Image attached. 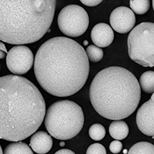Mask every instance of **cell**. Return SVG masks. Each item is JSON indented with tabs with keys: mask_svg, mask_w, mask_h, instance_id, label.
<instances>
[{
	"mask_svg": "<svg viewBox=\"0 0 154 154\" xmlns=\"http://www.w3.org/2000/svg\"><path fill=\"white\" fill-rule=\"evenodd\" d=\"M123 149V143L119 140H114L109 145V150L114 154H117L120 152Z\"/></svg>",
	"mask_w": 154,
	"mask_h": 154,
	"instance_id": "21",
	"label": "cell"
},
{
	"mask_svg": "<svg viewBox=\"0 0 154 154\" xmlns=\"http://www.w3.org/2000/svg\"><path fill=\"white\" fill-rule=\"evenodd\" d=\"M152 2V8H153V10H154V0Z\"/></svg>",
	"mask_w": 154,
	"mask_h": 154,
	"instance_id": "28",
	"label": "cell"
},
{
	"mask_svg": "<svg viewBox=\"0 0 154 154\" xmlns=\"http://www.w3.org/2000/svg\"><path fill=\"white\" fill-rule=\"evenodd\" d=\"M109 23L111 28L119 33H127L134 28L136 16L134 12L125 6L116 8L110 14Z\"/></svg>",
	"mask_w": 154,
	"mask_h": 154,
	"instance_id": "9",
	"label": "cell"
},
{
	"mask_svg": "<svg viewBox=\"0 0 154 154\" xmlns=\"http://www.w3.org/2000/svg\"><path fill=\"white\" fill-rule=\"evenodd\" d=\"M140 86L146 93H154V71H146L141 75Z\"/></svg>",
	"mask_w": 154,
	"mask_h": 154,
	"instance_id": "15",
	"label": "cell"
},
{
	"mask_svg": "<svg viewBox=\"0 0 154 154\" xmlns=\"http://www.w3.org/2000/svg\"><path fill=\"white\" fill-rule=\"evenodd\" d=\"M130 5L131 10L137 15H143L149 11L150 8V1L149 0H130Z\"/></svg>",
	"mask_w": 154,
	"mask_h": 154,
	"instance_id": "17",
	"label": "cell"
},
{
	"mask_svg": "<svg viewBox=\"0 0 154 154\" xmlns=\"http://www.w3.org/2000/svg\"><path fill=\"white\" fill-rule=\"evenodd\" d=\"M86 154H106V150L102 144L96 143L88 147Z\"/></svg>",
	"mask_w": 154,
	"mask_h": 154,
	"instance_id": "20",
	"label": "cell"
},
{
	"mask_svg": "<svg viewBox=\"0 0 154 154\" xmlns=\"http://www.w3.org/2000/svg\"><path fill=\"white\" fill-rule=\"evenodd\" d=\"M80 2L86 6L93 7V6H96V5L102 3L103 1L102 0H81Z\"/></svg>",
	"mask_w": 154,
	"mask_h": 154,
	"instance_id": "22",
	"label": "cell"
},
{
	"mask_svg": "<svg viewBox=\"0 0 154 154\" xmlns=\"http://www.w3.org/2000/svg\"><path fill=\"white\" fill-rule=\"evenodd\" d=\"M0 50L3 51L5 53H7V49L5 48V46L3 44V42L0 41Z\"/></svg>",
	"mask_w": 154,
	"mask_h": 154,
	"instance_id": "24",
	"label": "cell"
},
{
	"mask_svg": "<svg viewBox=\"0 0 154 154\" xmlns=\"http://www.w3.org/2000/svg\"><path fill=\"white\" fill-rule=\"evenodd\" d=\"M89 135L92 140L96 141L102 140L106 136L105 127L100 123H95L89 128Z\"/></svg>",
	"mask_w": 154,
	"mask_h": 154,
	"instance_id": "19",
	"label": "cell"
},
{
	"mask_svg": "<svg viewBox=\"0 0 154 154\" xmlns=\"http://www.w3.org/2000/svg\"><path fill=\"white\" fill-rule=\"evenodd\" d=\"M89 99L95 110L106 119L121 120L135 112L141 100V88L126 69L110 66L93 78Z\"/></svg>",
	"mask_w": 154,
	"mask_h": 154,
	"instance_id": "4",
	"label": "cell"
},
{
	"mask_svg": "<svg viewBox=\"0 0 154 154\" xmlns=\"http://www.w3.org/2000/svg\"><path fill=\"white\" fill-rule=\"evenodd\" d=\"M55 154H75L73 151H72L71 149H60V150H58L57 152H55Z\"/></svg>",
	"mask_w": 154,
	"mask_h": 154,
	"instance_id": "23",
	"label": "cell"
},
{
	"mask_svg": "<svg viewBox=\"0 0 154 154\" xmlns=\"http://www.w3.org/2000/svg\"><path fill=\"white\" fill-rule=\"evenodd\" d=\"M3 154H34L31 147L23 142H12L6 146Z\"/></svg>",
	"mask_w": 154,
	"mask_h": 154,
	"instance_id": "14",
	"label": "cell"
},
{
	"mask_svg": "<svg viewBox=\"0 0 154 154\" xmlns=\"http://www.w3.org/2000/svg\"><path fill=\"white\" fill-rule=\"evenodd\" d=\"M29 145L31 149L36 153H47L53 147V138L45 131L36 132L32 136Z\"/></svg>",
	"mask_w": 154,
	"mask_h": 154,
	"instance_id": "12",
	"label": "cell"
},
{
	"mask_svg": "<svg viewBox=\"0 0 154 154\" xmlns=\"http://www.w3.org/2000/svg\"><path fill=\"white\" fill-rule=\"evenodd\" d=\"M34 73L41 87L59 97L79 92L86 82L89 63L83 47L72 38L56 36L38 48Z\"/></svg>",
	"mask_w": 154,
	"mask_h": 154,
	"instance_id": "1",
	"label": "cell"
},
{
	"mask_svg": "<svg viewBox=\"0 0 154 154\" xmlns=\"http://www.w3.org/2000/svg\"><path fill=\"white\" fill-rule=\"evenodd\" d=\"M88 60L93 63H97L102 60L103 57V51L102 48L98 47L95 45H89L86 49Z\"/></svg>",
	"mask_w": 154,
	"mask_h": 154,
	"instance_id": "18",
	"label": "cell"
},
{
	"mask_svg": "<svg viewBox=\"0 0 154 154\" xmlns=\"http://www.w3.org/2000/svg\"><path fill=\"white\" fill-rule=\"evenodd\" d=\"M128 54L144 67L154 66V23L145 22L131 30L127 38Z\"/></svg>",
	"mask_w": 154,
	"mask_h": 154,
	"instance_id": "6",
	"label": "cell"
},
{
	"mask_svg": "<svg viewBox=\"0 0 154 154\" xmlns=\"http://www.w3.org/2000/svg\"><path fill=\"white\" fill-rule=\"evenodd\" d=\"M5 52H3V51L0 50V60H2V59H4V58L5 57Z\"/></svg>",
	"mask_w": 154,
	"mask_h": 154,
	"instance_id": "25",
	"label": "cell"
},
{
	"mask_svg": "<svg viewBox=\"0 0 154 154\" xmlns=\"http://www.w3.org/2000/svg\"><path fill=\"white\" fill-rule=\"evenodd\" d=\"M91 38L95 46L100 48L110 46L114 40V32L106 23H98L93 28Z\"/></svg>",
	"mask_w": 154,
	"mask_h": 154,
	"instance_id": "11",
	"label": "cell"
},
{
	"mask_svg": "<svg viewBox=\"0 0 154 154\" xmlns=\"http://www.w3.org/2000/svg\"><path fill=\"white\" fill-rule=\"evenodd\" d=\"M58 26L69 37H78L85 33L89 24L88 13L78 5H69L60 11L57 19Z\"/></svg>",
	"mask_w": 154,
	"mask_h": 154,
	"instance_id": "7",
	"label": "cell"
},
{
	"mask_svg": "<svg viewBox=\"0 0 154 154\" xmlns=\"http://www.w3.org/2000/svg\"><path fill=\"white\" fill-rule=\"evenodd\" d=\"M46 116L42 93L26 78L0 77V139L20 142L34 134Z\"/></svg>",
	"mask_w": 154,
	"mask_h": 154,
	"instance_id": "2",
	"label": "cell"
},
{
	"mask_svg": "<svg viewBox=\"0 0 154 154\" xmlns=\"http://www.w3.org/2000/svg\"><path fill=\"white\" fill-rule=\"evenodd\" d=\"M109 131L111 137L116 140H123L127 137L129 134V126L124 121L116 120L112 122L109 128Z\"/></svg>",
	"mask_w": 154,
	"mask_h": 154,
	"instance_id": "13",
	"label": "cell"
},
{
	"mask_svg": "<svg viewBox=\"0 0 154 154\" xmlns=\"http://www.w3.org/2000/svg\"><path fill=\"white\" fill-rule=\"evenodd\" d=\"M128 154H154V145L149 142H139L128 151Z\"/></svg>",
	"mask_w": 154,
	"mask_h": 154,
	"instance_id": "16",
	"label": "cell"
},
{
	"mask_svg": "<svg viewBox=\"0 0 154 154\" xmlns=\"http://www.w3.org/2000/svg\"><path fill=\"white\" fill-rule=\"evenodd\" d=\"M82 108L71 100H60L48 108L44 123L51 137L67 140L77 136L84 125Z\"/></svg>",
	"mask_w": 154,
	"mask_h": 154,
	"instance_id": "5",
	"label": "cell"
},
{
	"mask_svg": "<svg viewBox=\"0 0 154 154\" xmlns=\"http://www.w3.org/2000/svg\"><path fill=\"white\" fill-rule=\"evenodd\" d=\"M33 63V53L27 46H14L8 52L6 56L8 69L16 75L27 73L32 67Z\"/></svg>",
	"mask_w": 154,
	"mask_h": 154,
	"instance_id": "8",
	"label": "cell"
},
{
	"mask_svg": "<svg viewBox=\"0 0 154 154\" xmlns=\"http://www.w3.org/2000/svg\"><path fill=\"white\" fill-rule=\"evenodd\" d=\"M64 144H65L64 143V142H62L61 143H60V146H64Z\"/></svg>",
	"mask_w": 154,
	"mask_h": 154,
	"instance_id": "27",
	"label": "cell"
},
{
	"mask_svg": "<svg viewBox=\"0 0 154 154\" xmlns=\"http://www.w3.org/2000/svg\"><path fill=\"white\" fill-rule=\"evenodd\" d=\"M0 154H3V152H2V147L0 146Z\"/></svg>",
	"mask_w": 154,
	"mask_h": 154,
	"instance_id": "26",
	"label": "cell"
},
{
	"mask_svg": "<svg viewBox=\"0 0 154 154\" xmlns=\"http://www.w3.org/2000/svg\"><path fill=\"white\" fill-rule=\"evenodd\" d=\"M136 122L141 133L154 137V93L151 98L139 108Z\"/></svg>",
	"mask_w": 154,
	"mask_h": 154,
	"instance_id": "10",
	"label": "cell"
},
{
	"mask_svg": "<svg viewBox=\"0 0 154 154\" xmlns=\"http://www.w3.org/2000/svg\"><path fill=\"white\" fill-rule=\"evenodd\" d=\"M55 0H0V41L12 45L37 42L49 32Z\"/></svg>",
	"mask_w": 154,
	"mask_h": 154,
	"instance_id": "3",
	"label": "cell"
}]
</instances>
